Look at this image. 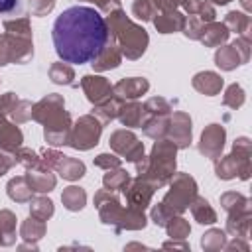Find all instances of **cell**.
<instances>
[{"label": "cell", "instance_id": "cell-1", "mask_svg": "<svg viewBox=\"0 0 252 252\" xmlns=\"http://www.w3.org/2000/svg\"><path fill=\"white\" fill-rule=\"evenodd\" d=\"M51 39L59 59L73 65H85L102 53L108 41V28L96 8L77 4L65 8L55 18Z\"/></svg>", "mask_w": 252, "mask_h": 252}, {"label": "cell", "instance_id": "cell-2", "mask_svg": "<svg viewBox=\"0 0 252 252\" xmlns=\"http://www.w3.org/2000/svg\"><path fill=\"white\" fill-rule=\"evenodd\" d=\"M18 6V0H0V14H8Z\"/></svg>", "mask_w": 252, "mask_h": 252}]
</instances>
